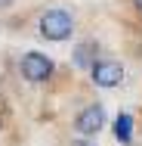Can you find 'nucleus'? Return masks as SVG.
<instances>
[{
	"instance_id": "f257e3e1",
	"label": "nucleus",
	"mask_w": 142,
	"mask_h": 146,
	"mask_svg": "<svg viewBox=\"0 0 142 146\" xmlns=\"http://www.w3.org/2000/svg\"><path fill=\"white\" fill-rule=\"evenodd\" d=\"M40 37H46V40H68L71 37V31H74V19H71V13L68 9H46L43 16H40Z\"/></svg>"
},
{
	"instance_id": "f03ea898",
	"label": "nucleus",
	"mask_w": 142,
	"mask_h": 146,
	"mask_svg": "<svg viewBox=\"0 0 142 146\" xmlns=\"http://www.w3.org/2000/svg\"><path fill=\"white\" fill-rule=\"evenodd\" d=\"M53 59L46 56V53H37V50H31L25 56L19 59V72H22V78L31 81V84H43V81H50L53 78Z\"/></svg>"
},
{
	"instance_id": "7ed1b4c3",
	"label": "nucleus",
	"mask_w": 142,
	"mask_h": 146,
	"mask_svg": "<svg viewBox=\"0 0 142 146\" xmlns=\"http://www.w3.org/2000/svg\"><path fill=\"white\" fill-rule=\"evenodd\" d=\"M90 78L96 87H117L124 81V65L114 59H96V65L90 68Z\"/></svg>"
},
{
	"instance_id": "20e7f679",
	"label": "nucleus",
	"mask_w": 142,
	"mask_h": 146,
	"mask_svg": "<svg viewBox=\"0 0 142 146\" xmlns=\"http://www.w3.org/2000/svg\"><path fill=\"white\" fill-rule=\"evenodd\" d=\"M102 127H105V109H102L99 103L86 106L84 112H77V118H74V131H77L80 137H96Z\"/></svg>"
},
{
	"instance_id": "39448f33",
	"label": "nucleus",
	"mask_w": 142,
	"mask_h": 146,
	"mask_svg": "<svg viewBox=\"0 0 142 146\" xmlns=\"http://www.w3.org/2000/svg\"><path fill=\"white\" fill-rule=\"evenodd\" d=\"M96 59H99V47H96V44H80V47L74 50V65H80L86 72L96 65Z\"/></svg>"
},
{
	"instance_id": "423d86ee",
	"label": "nucleus",
	"mask_w": 142,
	"mask_h": 146,
	"mask_svg": "<svg viewBox=\"0 0 142 146\" xmlns=\"http://www.w3.org/2000/svg\"><path fill=\"white\" fill-rule=\"evenodd\" d=\"M114 137L120 143H133V115L120 112V115L114 118Z\"/></svg>"
},
{
	"instance_id": "0eeeda50",
	"label": "nucleus",
	"mask_w": 142,
	"mask_h": 146,
	"mask_svg": "<svg viewBox=\"0 0 142 146\" xmlns=\"http://www.w3.org/2000/svg\"><path fill=\"white\" fill-rule=\"evenodd\" d=\"M71 146H96V143H93V140H74Z\"/></svg>"
},
{
	"instance_id": "6e6552de",
	"label": "nucleus",
	"mask_w": 142,
	"mask_h": 146,
	"mask_svg": "<svg viewBox=\"0 0 142 146\" xmlns=\"http://www.w3.org/2000/svg\"><path fill=\"white\" fill-rule=\"evenodd\" d=\"M6 6H12V0H0V9H6Z\"/></svg>"
},
{
	"instance_id": "1a4fd4ad",
	"label": "nucleus",
	"mask_w": 142,
	"mask_h": 146,
	"mask_svg": "<svg viewBox=\"0 0 142 146\" xmlns=\"http://www.w3.org/2000/svg\"><path fill=\"white\" fill-rule=\"evenodd\" d=\"M136 6H139V13H142V0H136Z\"/></svg>"
}]
</instances>
